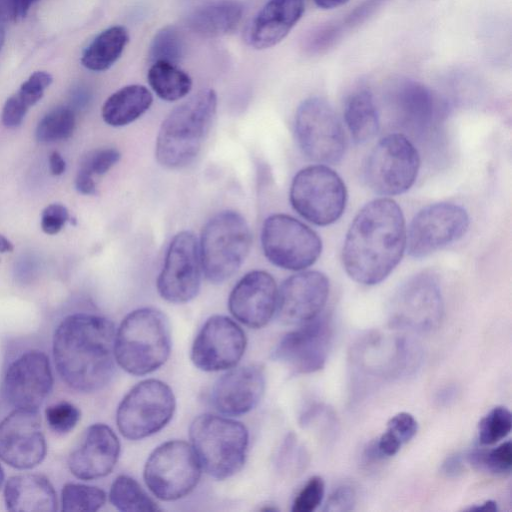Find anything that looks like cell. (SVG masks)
Masks as SVG:
<instances>
[{
  "label": "cell",
  "instance_id": "2",
  "mask_svg": "<svg viewBox=\"0 0 512 512\" xmlns=\"http://www.w3.org/2000/svg\"><path fill=\"white\" fill-rule=\"evenodd\" d=\"M114 324L94 314L65 317L53 337V356L62 380L72 389L92 393L104 388L115 372Z\"/></svg>",
  "mask_w": 512,
  "mask_h": 512
},
{
  "label": "cell",
  "instance_id": "53",
  "mask_svg": "<svg viewBox=\"0 0 512 512\" xmlns=\"http://www.w3.org/2000/svg\"><path fill=\"white\" fill-rule=\"evenodd\" d=\"M363 459L366 464L378 462L384 459L383 455L378 449L376 440L371 441L363 452Z\"/></svg>",
  "mask_w": 512,
  "mask_h": 512
},
{
  "label": "cell",
  "instance_id": "50",
  "mask_svg": "<svg viewBox=\"0 0 512 512\" xmlns=\"http://www.w3.org/2000/svg\"><path fill=\"white\" fill-rule=\"evenodd\" d=\"M22 18L18 0H0V20L5 24Z\"/></svg>",
  "mask_w": 512,
  "mask_h": 512
},
{
  "label": "cell",
  "instance_id": "22",
  "mask_svg": "<svg viewBox=\"0 0 512 512\" xmlns=\"http://www.w3.org/2000/svg\"><path fill=\"white\" fill-rule=\"evenodd\" d=\"M278 290L274 278L255 270L244 275L232 289L228 308L242 324L250 328L265 326L276 311Z\"/></svg>",
  "mask_w": 512,
  "mask_h": 512
},
{
  "label": "cell",
  "instance_id": "52",
  "mask_svg": "<svg viewBox=\"0 0 512 512\" xmlns=\"http://www.w3.org/2000/svg\"><path fill=\"white\" fill-rule=\"evenodd\" d=\"M49 169L52 175L60 176L66 170V163L58 151H53L49 156Z\"/></svg>",
  "mask_w": 512,
  "mask_h": 512
},
{
  "label": "cell",
  "instance_id": "7",
  "mask_svg": "<svg viewBox=\"0 0 512 512\" xmlns=\"http://www.w3.org/2000/svg\"><path fill=\"white\" fill-rule=\"evenodd\" d=\"M172 389L157 379L136 384L120 402L116 423L121 434L130 440L149 437L164 428L175 411Z\"/></svg>",
  "mask_w": 512,
  "mask_h": 512
},
{
  "label": "cell",
  "instance_id": "4",
  "mask_svg": "<svg viewBox=\"0 0 512 512\" xmlns=\"http://www.w3.org/2000/svg\"><path fill=\"white\" fill-rule=\"evenodd\" d=\"M170 351L169 321L165 314L152 307L130 312L115 333V360L132 375L154 372L166 362Z\"/></svg>",
  "mask_w": 512,
  "mask_h": 512
},
{
  "label": "cell",
  "instance_id": "15",
  "mask_svg": "<svg viewBox=\"0 0 512 512\" xmlns=\"http://www.w3.org/2000/svg\"><path fill=\"white\" fill-rule=\"evenodd\" d=\"M469 226L466 210L453 203H436L421 209L406 232L410 256L422 258L464 236Z\"/></svg>",
  "mask_w": 512,
  "mask_h": 512
},
{
  "label": "cell",
  "instance_id": "20",
  "mask_svg": "<svg viewBox=\"0 0 512 512\" xmlns=\"http://www.w3.org/2000/svg\"><path fill=\"white\" fill-rule=\"evenodd\" d=\"M53 387V374L45 353L30 350L7 369L3 392L15 408L38 410Z\"/></svg>",
  "mask_w": 512,
  "mask_h": 512
},
{
  "label": "cell",
  "instance_id": "30",
  "mask_svg": "<svg viewBox=\"0 0 512 512\" xmlns=\"http://www.w3.org/2000/svg\"><path fill=\"white\" fill-rule=\"evenodd\" d=\"M344 119L356 143H365L379 130V114L372 93L367 89L352 92L344 107Z\"/></svg>",
  "mask_w": 512,
  "mask_h": 512
},
{
  "label": "cell",
  "instance_id": "49",
  "mask_svg": "<svg viewBox=\"0 0 512 512\" xmlns=\"http://www.w3.org/2000/svg\"><path fill=\"white\" fill-rule=\"evenodd\" d=\"M377 446L384 458L391 457L397 454L403 445L394 435L389 431H385L379 439H376Z\"/></svg>",
  "mask_w": 512,
  "mask_h": 512
},
{
  "label": "cell",
  "instance_id": "36",
  "mask_svg": "<svg viewBox=\"0 0 512 512\" xmlns=\"http://www.w3.org/2000/svg\"><path fill=\"white\" fill-rule=\"evenodd\" d=\"M75 126L74 111L69 107H57L39 121L35 136L45 143L65 140L72 136Z\"/></svg>",
  "mask_w": 512,
  "mask_h": 512
},
{
  "label": "cell",
  "instance_id": "54",
  "mask_svg": "<svg viewBox=\"0 0 512 512\" xmlns=\"http://www.w3.org/2000/svg\"><path fill=\"white\" fill-rule=\"evenodd\" d=\"M456 394L457 390L454 386L445 387L438 392L436 401L441 405H447L454 400Z\"/></svg>",
  "mask_w": 512,
  "mask_h": 512
},
{
  "label": "cell",
  "instance_id": "42",
  "mask_svg": "<svg viewBox=\"0 0 512 512\" xmlns=\"http://www.w3.org/2000/svg\"><path fill=\"white\" fill-rule=\"evenodd\" d=\"M45 415L49 427L55 433L67 434L77 425L80 419V410L72 403L61 401L49 406Z\"/></svg>",
  "mask_w": 512,
  "mask_h": 512
},
{
  "label": "cell",
  "instance_id": "41",
  "mask_svg": "<svg viewBox=\"0 0 512 512\" xmlns=\"http://www.w3.org/2000/svg\"><path fill=\"white\" fill-rule=\"evenodd\" d=\"M307 463L308 454L305 447L298 443L295 434H288L278 454V466L285 472L301 473Z\"/></svg>",
  "mask_w": 512,
  "mask_h": 512
},
{
  "label": "cell",
  "instance_id": "1",
  "mask_svg": "<svg viewBox=\"0 0 512 512\" xmlns=\"http://www.w3.org/2000/svg\"><path fill=\"white\" fill-rule=\"evenodd\" d=\"M406 248L401 208L389 198L367 203L354 218L344 241L343 266L363 285L383 281L398 265Z\"/></svg>",
  "mask_w": 512,
  "mask_h": 512
},
{
  "label": "cell",
  "instance_id": "38",
  "mask_svg": "<svg viewBox=\"0 0 512 512\" xmlns=\"http://www.w3.org/2000/svg\"><path fill=\"white\" fill-rule=\"evenodd\" d=\"M467 461L482 472L509 474L512 467V444L506 441L493 449H474L467 454Z\"/></svg>",
  "mask_w": 512,
  "mask_h": 512
},
{
  "label": "cell",
  "instance_id": "35",
  "mask_svg": "<svg viewBox=\"0 0 512 512\" xmlns=\"http://www.w3.org/2000/svg\"><path fill=\"white\" fill-rule=\"evenodd\" d=\"M109 500L123 512L157 511L160 508L130 476L120 475L112 483Z\"/></svg>",
  "mask_w": 512,
  "mask_h": 512
},
{
  "label": "cell",
  "instance_id": "58",
  "mask_svg": "<svg viewBox=\"0 0 512 512\" xmlns=\"http://www.w3.org/2000/svg\"><path fill=\"white\" fill-rule=\"evenodd\" d=\"M39 0H18L22 17L29 11L30 7Z\"/></svg>",
  "mask_w": 512,
  "mask_h": 512
},
{
  "label": "cell",
  "instance_id": "43",
  "mask_svg": "<svg viewBox=\"0 0 512 512\" xmlns=\"http://www.w3.org/2000/svg\"><path fill=\"white\" fill-rule=\"evenodd\" d=\"M324 493V480L320 476L311 477L295 497L292 511L313 512L322 503Z\"/></svg>",
  "mask_w": 512,
  "mask_h": 512
},
{
  "label": "cell",
  "instance_id": "28",
  "mask_svg": "<svg viewBox=\"0 0 512 512\" xmlns=\"http://www.w3.org/2000/svg\"><path fill=\"white\" fill-rule=\"evenodd\" d=\"M243 6L236 0H220L196 9L187 20L188 27L207 38L226 35L238 26Z\"/></svg>",
  "mask_w": 512,
  "mask_h": 512
},
{
  "label": "cell",
  "instance_id": "10",
  "mask_svg": "<svg viewBox=\"0 0 512 512\" xmlns=\"http://www.w3.org/2000/svg\"><path fill=\"white\" fill-rule=\"evenodd\" d=\"M420 166L417 149L403 134L382 138L371 150L364 165L367 185L380 195L406 192L415 182Z\"/></svg>",
  "mask_w": 512,
  "mask_h": 512
},
{
  "label": "cell",
  "instance_id": "47",
  "mask_svg": "<svg viewBox=\"0 0 512 512\" xmlns=\"http://www.w3.org/2000/svg\"><path fill=\"white\" fill-rule=\"evenodd\" d=\"M356 503L355 489L350 485H341L337 487L328 497L323 511L325 512H345L354 508Z\"/></svg>",
  "mask_w": 512,
  "mask_h": 512
},
{
  "label": "cell",
  "instance_id": "37",
  "mask_svg": "<svg viewBox=\"0 0 512 512\" xmlns=\"http://www.w3.org/2000/svg\"><path fill=\"white\" fill-rule=\"evenodd\" d=\"M106 502V493L95 486L67 483L61 491L62 511H97Z\"/></svg>",
  "mask_w": 512,
  "mask_h": 512
},
{
  "label": "cell",
  "instance_id": "9",
  "mask_svg": "<svg viewBox=\"0 0 512 512\" xmlns=\"http://www.w3.org/2000/svg\"><path fill=\"white\" fill-rule=\"evenodd\" d=\"M201 465L190 444L170 440L155 448L144 467V480L160 500L174 501L185 497L197 485Z\"/></svg>",
  "mask_w": 512,
  "mask_h": 512
},
{
  "label": "cell",
  "instance_id": "25",
  "mask_svg": "<svg viewBox=\"0 0 512 512\" xmlns=\"http://www.w3.org/2000/svg\"><path fill=\"white\" fill-rule=\"evenodd\" d=\"M395 122L404 130L421 135L428 132L438 116V103L425 85L410 79L396 83L389 93Z\"/></svg>",
  "mask_w": 512,
  "mask_h": 512
},
{
  "label": "cell",
  "instance_id": "13",
  "mask_svg": "<svg viewBox=\"0 0 512 512\" xmlns=\"http://www.w3.org/2000/svg\"><path fill=\"white\" fill-rule=\"evenodd\" d=\"M261 244L272 264L292 271L308 268L322 251V241L315 231L284 214H273L264 221Z\"/></svg>",
  "mask_w": 512,
  "mask_h": 512
},
{
  "label": "cell",
  "instance_id": "40",
  "mask_svg": "<svg viewBox=\"0 0 512 512\" xmlns=\"http://www.w3.org/2000/svg\"><path fill=\"white\" fill-rule=\"evenodd\" d=\"M512 416L504 406L491 409L478 424V439L482 445H493L511 431Z\"/></svg>",
  "mask_w": 512,
  "mask_h": 512
},
{
  "label": "cell",
  "instance_id": "6",
  "mask_svg": "<svg viewBox=\"0 0 512 512\" xmlns=\"http://www.w3.org/2000/svg\"><path fill=\"white\" fill-rule=\"evenodd\" d=\"M251 232L245 218L226 210L203 227L199 255L205 277L212 283L229 279L243 264L251 247Z\"/></svg>",
  "mask_w": 512,
  "mask_h": 512
},
{
  "label": "cell",
  "instance_id": "56",
  "mask_svg": "<svg viewBox=\"0 0 512 512\" xmlns=\"http://www.w3.org/2000/svg\"><path fill=\"white\" fill-rule=\"evenodd\" d=\"M470 511H496L497 510V503L492 500H488L484 502L482 505L473 506L469 508Z\"/></svg>",
  "mask_w": 512,
  "mask_h": 512
},
{
  "label": "cell",
  "instance_id": "3",
  "mask_svg": "<svg viewBox=\"0 0 512 512\" xmlns=\"http://www.w3.org/2000/svg\"><path fill=\"white\" fill-rule=\"evenodd\" d=\"M217 110V95L203 89L174 108L159 129L155 157L160 165L179 169L198 156Z\"/></svg>",
  "mask_w": 512,
  "mask_h": 512
},
{
  "label": "cell",
  "instance_id": "8",
  "mask_svg": "<svg viewBox=\"0 0 512 512\" xmlns=\"http://www.w3.org/2000/svg\"><path fill=\"white\" fill-rule=\"evenodd\" d=\"M346 200L344 182L328 166H308L293 178L290 202L303 218L315 225L337 221L344 212Z\"/></svg>",
  "mask_w": 512,
  "mask_h": 512
},
{
  "label": "cell",
  "instance_id": "24",
  "mask_svg": "<svg viewBox=\"0 0 512 512\" xmlns=\"http://www.w3.org/2000/svg\"><path fill=\"white\" fill-rule=\"evenodd\" d=\"M120 442L107 425L89 426L80 445L70 454L68 467L81 480H93L108 475L117 463Z\"/></svg>",
  "mask_w": 512,
  "mask_h": 512
},
{
  "label": "cell",
  "instance_id": "26",
  "mask_svg": "<svg viewBox=\"0 0 512 512\" xmlns=\"http://www.w3.org/2000/svg\"><path fill=\"white\" fill-rule=\"evenodd\" d=\"M304 0H268L251 21L246 40L256 49H266L283 40L302 17Z\"/></svg>",
  "mask_w": 512,
  "mask_h": 512
},
{
  "label": "cell",
  "instance_id": "21",
  "mask_svg": "<svg viewBox=\"0 0 512 512\" xmlns=\"http://www.w3.org/2000/svg\"><path fill=\"white\" fill-rule=\"evenodd\" d=\"M329 295V280L319 271H305L287 278L277 295L279 319L301 325L321 314Z\"/></svg>",
  "mask_w": 512,
  "mask_h": 512
},
{
  "label": "cell",
  "instance_id": "33",
  "mask_svg": "<svg viewBox=\"0 0 512 512\" xmlns=\"http://www.w3.org/2000/svg\"><path fill=\"white\" fill-rule=\"evenodd\" d=\"M147 79L157 96L166 101L179 100L192 88L190 76L176 64L166 61L153 62L148 70Z\"/></svg>",
  "mask_w": 512,
  "mask_h": 512
},
{
  "label": "cell",
  "instance_id": "29",
  "mask_svg": "<svg viewBox=\"0 0 512 512\" xmlns=\"http://www.w3.org/2000/svg\"><path fill=\"white\" fill-rule=\"evenodd\" d=\"M152 102V94L145 86L128 85L107 98L102 106V118L110 126H125L141 117Z\"/></svg>",
  "mask_w": 512,
  "mask_h": 512
},
{
  "label": "cell",
  "instance_id": "12",
  "mask_svg": "<svg viewBox=\"0 0 512 512\" xmlns=\"http://www.w3.org/2000/svg\"><path fill=\"white\" fill-rule=\"evenodd\" d=\"M443 313L438 280L429 272H421L407 279L394 293L388 322L396 329L425 333L440 325Z\"/></svg>",
  "mask_w": 512,
  "mask_h": 512
},
{
  "label": "cell",
  "instance_id": "57",
  "mask_svg": "<svg viewBox=\"0 0 512 512\" xmlns=\"http://www.w3.org/2000/svg\"><path fill=\"white\" fill-rule=\"evenodd\" d=\"M13 250V243L4 235L0 234V253H11Z\"/></svg>",
  "mask_w": 512,
  "mask_h": 512
},
{
  "label": "cell",
  "instance_id": "55",
  "mask_svg": "<svg viewBox=\"0 0 512 512\" xmlns=\"http://www.w3.org/2000/svg\"><path fill=\"white\" fill-rule=\"evenodd\" d=\"M349 0H314L316 5L322 9H334L347 3Z\"/></svg>",
  "mask_w": 512,
  "mask_h": 512
},
{
  "label": "cell",
  "instance_id": "39",
  "mask_svg": "<svg viewBox=\"0 0 512 512\" xmlns=\"http://www.w3.org/2000/svg\"><path fill=\"white\" fill-rule=\"evenodd\" d=\"M184 50L181 34L176 28L167 26L155 34L149 49V61H166L177 65L184 55Z\"/></svg>",
  "mask_w": 512,
  "mask_h": 512
},
{
  "label": "cell",
  "instance_id": "18",
  "mask_svg": "<svg viewBox=\"0 0 512 512\" xmlns=\"http://www.w3.org/2000/svg\"><path fill=\"white\" fill-rule=\"evenodd\" d=\"M246 336L227 316L214 315L206 320L191 348V360L200 370L215 372L233 368L242 358Z\"/></svg>",
  "mask_w": 512,
  "mask_h": 512
},
{
  "label": "cell",
  "instance_id": "46",
  "mask_svg": "<svg viewBox=\"0 0 512 512\" xmlns=\"http://www.w3.org/2000/svg\"><path fill=\"white\" fill-rule=\"evenodd\" d=\"M69 219L68 209L58 203L45 207L41 214V229L47 235L59 233Z\"/></svg>",
  "mask_w": 512,
  "mask_h": 512
},
{
  "label": "cell",
  "instance_id": "5",
  "mask_svg": "<svg viewBox=\"0 0 512 512\" xmlns=\"http://www.w3.org/2000/svg\"><path fill=\"white\" fill-rule=\"evenodd\" d=\"M189 437L201 468L211 477L227 479L244 465L249 435L241 422L205 413L193 420Z\"/></svg>",
  "mask_w": 512,
  "mask_h": 512
},
{
  "label": "cell",
  "instance_id": "32",
  "mask_svg": "<svg viewBox=\"0 0 512 512\" xmlns=\"http://www.w3.org/2000/svg\"><path fill=\"white\" fill-rule=\"evenodd\" d=\"M128 41L125 27L112 26L94 38L84 50L81 62L89 70L105 71L119 59Z\"/></svg>",
  "mask_w": 512,
  "mask_h": 512
},
{
  "label": "cell",
  "instance_id": "11",
  "mask_svg": "<svg viewBox=\"0 0 512 512\" xmlns=\"http://www.w3.org/2000/svg\"><path fill=\"white\" fill-rule=\"evenodd\" d=\"M295 135L303 154L312 161L334 164L346 148L343 126L330 104L320 97L303 101L295 116Z\"/></svg>",
  "mask_w": 512,
  "mask_h": 512
},
{
  "label": "cell",
  "instance_id": "31",
  "mask_svg": "<svg viewBox=\"0 0 512 512\" xmlns=\"http://www.w3.org/2000/svg\"><path fill=\"white\" fill-rule=\"evenodd\" d=\"M52 83V76L45 71L34 72L23 82L19 90L10 96L2 109L1 121L5 127L19 126L29 108L35 105Z\"/></svg>",
  "mask_w": 512,
  "mask_h": 512
},
{
  "label": "cell",
  "instance_id": "14",
  "mask_svg": "<svg viewBox=\"0 0 512 512\" xmlns=\"http://www.w3.org/2000/svg\"><path fill=\"white\" fill-rule=\"evenodd\" d=\"M420 355L418 346L405 337L370 333L353 346L351 362L357 375L372 379L398 378L415 370Z\"/></svg>",
  "mask_w": 512,
  "mask_h": 512
},
{
  "label": "cell",
  "instance_id": "27",
  "mask_svg": "<svg viewBox=\"0 0 512 512\" xmlns=\"http://www.w3.org/2000/svg\"><path fill=\"white\" fill-rule=\"evenodd\" d=\"M4 501L13 512H55L56 492L43 475L25 473L10 477L4 488Z\"/></svg>",
  "mask_w": 512,
  "mask_h": 512
},
{
  "label": "cell",
  "instance_id": "19",
  "mask_svg": "<svg viewBox=\"0 0 512 512\" xmlns=\"http://www.w3.org/2000/svg\"><path fill=\"white\" fill-rule=\"evenodd\" d=\"M47 453L38 410L15 408L0 422V459L25 470L39 465Z\"/></svg>",
  "mask_w": 512,
  "mask_h": 512
},
{
  "label": "cell",
  "instance_id": "51",
  "mask_svg": "<svg viewBox=\"0 0 512 512\" xmlns=\"http://www.w3.org/2000/svg\"><path fill=\"white\" fill-rule=\"evenodd\" d=\"M75 188L83 195H94L96 193V184L93 176L79 170L75 179Z\"/></svg>",
  "mask_w": 512,
  "mask_h": 512
},
{
  "label": "cell",
  "instance_id": "59",
  "mask_svg": "<svg viewBox=\"0 0 512 512\" xmlns=\"http://www.w3.org/2000/svg\"><path fill=\"white\" fill-rule=\"evenodd\" d=\"M5 39V23L0 20V49Z\"/></svg>",
  "mask_w": 512,
  "mask_h": 512
},
{
  "label": "cell",
  "instance_id": "34",
  "mask_svg": "<svg viewBox=\"0 0 512 512\" xmlns=\"http://www.w3.org/2000/svg\"><path fill=\"white\" fill-rule=\"evenodd\" d=\"M386 1L388 0H363L342 21L314 33L308 40V49L319 51L332 45L346 30L352 29L363 23Z\"/></svg>",
  "mask_w": 512,
  "mask_h": 512
},
{
  "label": "cell",
  "instance_id": "60",
  "mask_svg": "<svg viewBox=\"0 0 512 512\" xmlns=\"http://www.w3.org/2000/svg\"><path fill=\"white\" fill-rule=\"evenodd\" d=\"M3 480H4V472H3L2 467L0 466V488L3 484Z\"/></svg>",
  "mask_w": 512,
  "mask_h": 512
},
{
  "label": "cell",
  "instance_id": "45",
  "mask_svg": "<svg viewBox=\"0 0 512 512\" xmlns=\"http://www.w3.org/2000/svg\"><path fill=\"white\" fill-rule=\"evenodd\" d=\"M386 430L394 435L402 444H405L417 433L418 424L412 414L400 412L389 419Z\"/></svg>",
  "mask_w": 512,
  "mask_h": 512
},
{
  "label": "cell",
  "instance_id": "16",
  "mask_svg": "<svg viewBox=\"0 0 512 512\" xmlns=\"http://www.w3.org/2000/svg\"><path fill=\"white\" fill-rule=\"evenodd\" d=\"M199 246L193 233L181 231L171 240L157 279L160 296L170 303H186L196 297L201 284Z\"/></svg>",
  "mask_w": 512,
  "mask_h": 512
},
{
  "label": "cell",
  "instance_id": "48",
  "mask_svg": "<svg viewBox=\"0 0 512 512\" xmlns=\"http://www.w3.org/2000/svg\"><path fill=\"white\" fill-rule=\"evenodd\" d=\"M441 473L448 478H457L464 471V459L459 453L446 457L441 465Z\"/></svg>",
  "mask_w": 512,
  "mask_h": 512
},
{
  "label": "cell",
  "instance_id": "17",
  "mask_svg": "<svg viewBox=\"0 0 512 512\" xmlns=\"http://www.w3.org/2000/svg\"><path fill=\"white\" fill-rule=\"evenodd\" d=\"M332 336L330 317L320 314L286 333L273 350L272 358L293 373H314L326 364Z\"/></svg>",
  "mask_w": 512,
  "mask_h": 512
},
{
  "label": "cell",
  "instance_id": "23",
  "mask_svg": "<svg viewBox=\"0 0 512 512\" xmlns=\"http://www.w3.org/2000/svg\"><path fill=\"white\" fill-rule=\"evenodd\" d=\"M265 390V374L258 365L231 368L214 384L211 401L224 415L239 416L254 409Z\"/></svg>",
  "mask_w": 512,
  "mask_h": 512
},
{
  "label": "cell",
  "instance_id": "44",
  "mask_svg": "<svg viewBox=\"0 0 512 512\" xmlns=\"http://www.w3.org/2000/svg\"><path fill=\"white\" fill-rule=\"evenodd\" d=\"M121 154L114 148H103L89 152L82 160L80 169L90 175H103L120 159Z\"/></svg>",
  "mask_w": 512,
  "mask_h": 512
}]
</instances>
